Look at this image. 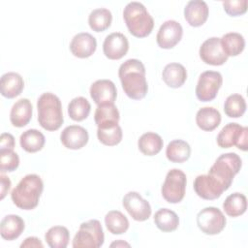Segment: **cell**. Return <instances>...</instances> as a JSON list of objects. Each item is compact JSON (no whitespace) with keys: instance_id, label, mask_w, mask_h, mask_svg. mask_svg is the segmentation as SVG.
<instances>
[{"instance_id":"36","label":"cell","mask_w":248,"mask_h":248,"mask_svg":"<svg viewBox=\"0 0 248 248\" xmlns=\"http://www.w3.org/2000/svg\"><path fill=\"white\" fill-rule=\"evenodd\" d=\"M246 110L245 99L240 94L230 95L224 104V111L231 118H238Z\"/></svg>"},{"instance_id":"12","label":"cell","mask_w":248,"mask_h":248,"mask_svg":"<svg viewBox=\"0 0 248 248\" xmlns=\"http://www.w3.org/2000/svg\"><path fill=\"white\" fill-rule=\"evenodd\" d=\"M183 29L179 22L176 20H167L159 28L156 42L161 48L169 49L175 46L181 40Z\"/></svg>"},{"instance_id":"31","label":"cell","mask_w":248,"mask_h":248,"mask_svg":"<svg viewBox=\"0 0 248 248\" xmlns=\"http://www.w3.org/2000/svg\"><path fill=\"white\" fill-rule=\"evenodd\" d=\"M223 208L230 217H237L245 213L247 209V199L245 195L235 192L229 195L223 202Z\"/></svg>"},{"instance_id":"14","label":"cell","mask_w":248,"mask_h":248,"mask_svg":"<svg viewBox=\"0 0 248 248\" xmlns=\"http://www.w3.org/2000/svg\"><path fill=\"white\" fill-rule=\"evenodd\" d=\"M129 49L127 37L120 32H113L108 35L103 43V51L106 57L110 60L121 59Z\"/></svg>"},{"instance_id":"40","label":"cell","mask_w":248,"mask_h":248,"mask_svg":"<svg viewBox=\"0 0 248 248\" xmlns=\"http://www.w3.org/2000/svg\"><path fill=\"white\" fill-rule=\"evenodd\" d=\"M15 138L10 133H2L0 137V150H14Z\"/></svg>"},{"instance_id":"19","label":"cell","mask_w":248,"mask_h":248,"mask_svg":"<svg viewBox=\"0 0 248 248\" xmlns=\"http://www.w3.org/2000/svg\"><path fill=\"white\" fill-rule=\"evenodd\" d=\"M208 14V6L202 0H191L184 8V17L193 27L202 26L207 20Z\"/></svg>"},{"instance_id":"39","label":"cell","mask_w":248,"mask_h":248,"mask_svg":"<svg viewBox=\"0 0 248 248\" xmlns=\"http://www.w3.org/2000/svg\"><path fill=\"white\" fill-rule=\"evenodd\" d=\"M222 4L225 12L231 16H241L247 11V0L224 1Z\"/></svg>"},{"instance_id":"37","label":"cell","mask_w":248,"mask_h":248,"mask_svg":"<svg viewBox=\"0 0 248 248\" xmlns=\"http://www.w3.org/2000/svg\"><path fill=\"white\" fill-rule=\"evenodd\" d=\"M122 129L117 124L106 128H98L97 137L100 142L108 146L118 144L122 140Z\"/></svg>"},{"instance_id":"38","label":"cell","mask_w":248,"mask_h":248,"mask_svg":"<svg viewBox=\"0 0 248 248\" xmlns=\"http://www.w3.org/2000/svg\"><path fill=\"white\" fill-rule=\"evenodd\" d=\"M19 157L14 150H0L1 172H12L18 168Z\"/></svg>"},{"instance_id":"33","label":"cell","mask_w":248,"mask_h":248,"mask_svg":"<svg viewBox=\"0 0 248 248\" xmlns=\"http://www.w3.org/2000/svg\"><path fill=\"white\" fill-rule=\"evenodd\" d=\"M105 224L109 232L112 234H122L129 228L127 217L118 210H110L105 216Z\"/></svg>"},{"instance_id":"1","label":"cell","mask_w":248,"mask_h":248,"mask_svg":"<svg viewBox=\"0 0 248 248\" xmlns=\"http://www.w3.org/2000/svg\"><path fill=\"white\" fill-rule=\"evenodd\" d=\"M118 77L125 94L133 100L144 98L148 91L145 68L139 59H128L118 69Z\"/></svg>"},{"instance_id":"25","label":"cell","mask_w":248,"mask_h":248,"mask_svg":"<svg viewBox=\"0 0 248 248\" xmlns=\"http://www.w3.org/2000/svg\"><path fill=\"white\" fill-rule=\"evenodd\" d=\"M196 123L203 131H213L221 123V114L219 110L212 107L202 108L196 114Z\"/></svg>"},{"instance_id":"3","label":"cell","mask_w":248,"mask_h":248,"mask_svg":"<svg viewBox=\"0 0 248 248\" xmlns=\"http://www.w3.org/2000/svg\"><path fill=\"white\" fill-rule=\"evenodd\" d=\"M38 121L46 131L58 130L64 122L60 99L51 92L43 93L37 101Z\"/></svg>"},{"instance_id":"41","label":"cell","mask_w":248,"mask_h":248,"mask_svg":"<svg viewBox=\"0 0 248 248\" xmlns=\"http://www.w3.org/2000/svg\"><path fill=\"white\" fill-rule=\"evenodd\" d=\"M0 181H1V197L0 199L3 200L5 198V196L8 194V192L11 189V180L10 178L5 175L3 172H1L0 174Z\"/></svg>"},{"instance_id":"6","label":"cell","mask_w":248,"mask_h":248,"mask_svg":"<svg viewBox=\"0 0 248 248\" xmlns=\"http://www.w3.org/2000/svg\"><path fill=\"white\" fill-rule=\"evenodd\" d=\"M105 234L99 220L91 219L80 224L74 236V248H99L104 244Z\"/></svg>"},{"instance_id":"22","label":"cell","mask_w":248,"mask_h":248,"mask_svg":"<svg viewBox=\"0 0 248 248\" xmlns=\"http://www.w3.org/2000/svg\"><path fill=\"white\" fill-rule=\"evenodd\" d=\"M25 224L23 219L16 214L6 215L0 223V234L8 241L16 239L24 231Z\"/></svg>"},{"instance_id":"30","label":"cell","mask_w":248,"mask_h":248,"mask_svg":"<svg viewBox=\"0 0 248 248\" xmlns=\"http://www.w3.org/2000/svg\"><path fill=\"white\" fill-rule=\"evenodd\" d=\"M154 223L160 231L170 232L177 229L179 218L174 211L169 208H161L154 214Z\"/></svg>"},{"instance_id":"26","label":"cell","mask_w":248,"mask_h":248,"mask_svg":"<svg viewBox=\"0 0 248 248\" xmlns=\"http://www.w3.org/2000/svg\"><path fill=\"white\" fill-rule=\"evenodd\" d=\"M164 141L160 135L154 132H147L142 134L138 140V147L140 151L146 156H154L158 154L163 148Z\"/></svg>"},{"instance_id":"42","label":"cell","mask_w":248,"mask_h":248,"mask_svg":"<svg viewBox=\"0 0 248 248\" xmlns=\"http://www.w3.org/2000/svg\"><path fill=\"white\" fill-rule=\"evenodd\" d=\"M20 247L21 248H24V247H41V248H43L44 245L38 237L30 236V237H27L24 239V241L20 244Z\"/></svg>"},{"instance_id":"5","label":"cell","mask_w":248,"mask_h":248,"mask_svg":"<svg viewBox=\"0 0 248 248\" xmlns=\"http://www.w3.org/2000/svg\"><path fill=\"white\" fill-rule=\"evenodd\" d=\"M241 158L234 152L221 154L208 170V175L217 180L225 190L232 183L233 177L241 169Z\"/></svg>"},{"instance_id":"43","label":"cell","mask_w":248,"mask_h":248,"mask_svg":"<svg viewBox=\"0 0 248 248\" xmlns=\"http://www.w3.org/2000/svg\"><path fill=\"white\" fill-rule=\"evenodd\" d=\"M114 246H116V247H124V246L130 247V244L125 242V241H123V240H117V241H115V242L110 244V247H114Z\"/></svg>"},{"instance_id":"16","label":"cell","mask_w":248,"mask_h":248,"mask_svg":"<svg viewBox=\"0 0 248 248\" xmlns=\"http://www.w3.org/2000/svg\"><path fill=\"white\" fill-rule=\"evenodd\" d=\"M90 96L94 103L99 106L103 104H114L117 97L115 84L109 79H98L90 86Z\"/></svg>"},{"instance_id":"28","label":"cell","mask_w":248,"mask_h":248,"mask_svg":"<svg viewBox=\"0 0 248 248\" xmlns=\"http://www.w3.org/2000/svg\"><path fill=\"white\" fill-rule=\"evenodd\" d=\"M220 44L225 54L236 56L240 54L245 47L244 37L237 32H229L220 38Z\"/></svg>"},{"instance_id":"27","label":"cell","mask_w":248,"mask_h":248,"mask_svg":"<svg viewBox=\"0 0 248 248\" xmlns=\"http://www.w3.org/2000/svg\"><path fill=\"white\" fill-rule=\"evenodd\" d=\"M46 142L45 136L36 129H29L23 132L19 137V143L23 150L29 153L40 151Z\"/></svg>"},{"instance_id":"15","label":"cell","mask_w":248,"mask_h":248,"mask_svg":"<svg viewBox=\"0 0 248 248\" xmlns=\"http://www.w3.org/2000/svg\"><path fill=\"white\" fill-rule=\"evenodd\" d=\"M194 190L203 200H216L226 191L223 186L208 174H201L195 178Z\"/></svg>"},{"instance_id":"18","label":"cell","mask_w":248,"mask_h":248,"mask_svg":"<svg viewBox=\"0 0 248 248\" xmlns=\"http://www.w3.org/2000/svg\"><path fill=\"white\" fill-rule=\"evenodd\" d=\"M97 48V41L93 35L87 32H81L75 35L70 43L72 54L78 58H87L91 56Z\"/></svg>"},{"instance_id":"7","label":"cell","mask_w":248,"mask_h":248,"mask_svg":"<svg viewBox=\"0 0 248 248\" xmlns=\"http://www.w3.org/2000/svg\"><path fill=\"white\" fill-rule=\"evenodd\" d=\"M186 184V174L181 170L172 169L169 170L161 188L163 198L170 203L180 202L185 196Z\"/></svg>"},{"instance_id":"10","label":"cell","mask_w":248,"mask_h":248,"mask_svg":"<svg viewBox=\"0 0 248 248\" xmlns=\"http://www.w3.org/2000/svg\"><path fill=\"white\" fill-rule=\"evenodd\" d=\"M223 83L222 75L216 71H205L201 74L197 86L196 96L202 102H210L218 94Z\"/></svg>"},{"instance_id":"9","label":"cell","mask_w":248,"mask_h":248,"mask_svg":"<svg viewBox=\"0 0 248 248\" xmlns=\"http://www.w3.org/2000/svg\"><path fill=\"white\" fill-rule=\"evenodd\" d=\"M226 217L223 212L214 206L202 209L197 214V225L205 234L214 235L220 233L226 227Z\"/></svg>"},{"instance_id":"34","label":"cell","mask_w":248,"mask_h":248,"mask_svg":"<svg viewBox=\"0 0 248 248\" xmlns=\"http://www.w3.org/2000/svg\"><path fill=\"white\" fill-rule=\"evenodd\" d=\"M45 239L50 248H65L70 240V232L66 227H51L45 234Z\"/></svg>"},{"instance_id":"24","label":"cell","mask_w":248,"mask_h":248,"mask_svg":"<svg viewBox=\"0 0 248 248\" xmlns=\"http://www.w3.org/2000/svg\"><path fill=\"white\" fill-rule=\"evenodd\" d=\"M162 78L165 83L171 88H178L184 84L187 78V71L182 64H167L162 72Z\"/></svg>"},{"instance_id":"35","label":"cell","mask_w":248,"mask_h":248,"mask_svg":"<svg viewBox=\"0 0 248 248\" xmlns=\"http://www.w3.org/2000/svg\"><path fill=\"white\" fill-rule=\"evenodd\" d=\"M91 105L84 97H76L68 105V114L75 121L86 119L90 113Z\"/></svg>"},{"instance_id":"32","label":"cell","mask_w":248,"mask_h":248,"mask_svg":"<svg viewBox=\"0 0 248 248\" xmlns=\"http://www.w3.org/2000/svg\"><path fill=\"white\" fill-rule=\"evenodd\" d=\"M112 20V15L108 9L98 8L93 10L88 16V24L95 32H103L108 29Z\"/></svg>"},{"instance_id":"20","label":"cell","mask_w":248,"mask_h":248,"mask_svg":"<svg viewBox=\"0 0 248 248\" xmlns=\"http://www.w3.org/2000/svg\"><path fill=\"white\" fill-rule=\"evenodd\" d=\"M32 113L33 107L31 102L26 98L19 99L13 105L11 108L10 121L15 127H24L30 122L32 118Z\"/></svg>"},{"instance_id":"21","label":"cell","mask_w":248,"mask_h":248,"mask_svg":"<svg viewBox=\"0 0 248 248\" xmlns=\"http://www.w3.org/2000/svg\"><path fill=\"white\" fill-rule=\"evenodd\" d=\"M24 81L22 77L15 72H8L1 77L0 92L1 95L8 99L17 97L23 90Z\"/></svg>"},{"instance_id":"8","label":"cell","mask_w":248,"mask_h":248,"mask_svg":"<svg viewBox=\"0 0 248 248\" xmlns=\"http://www.w3.org/2000/svg\"><path fill=\"white\" fill-rule=\"evenodd\" d=\"M248 128L237 123H228L217 136V144L221 148H230L235 145L238 149L246 151L248 144Z\"/></svg>"},{"instance_id":"11","label":"cell","mask_w":248,"mask_h":248,"mask_svg":"<svg viewBox=\"0 0 248 248\" xmlns=\"http://www.w3.org/2000/svg\"><path fill=\"white\" fill-rule=\"evenodd\" d=\"M122 204L130 216L136 221H145L151 215L152 210L149 202L138 192H128L122 200Z\"/></svg>"},{"instance_id":"4","label":"cell","mask_w":248,"mask_h":248,"mask_svg":"<svg viewBox=\"0 0 248 248\" xmlns=\"http://www.w3.org/2000/svg\"><path fill=\"white\" fill-rule=\"evenodd\" d=\"M123 18L129 32L137 38L148 36L154 27L153 17L140 2L128 3L123 11Z\"/></svg>"},{"instance_id":"13","label":"cell","mask_w":248,"mask_h":248,"mask_svg":"<svg viewBox=\"0 0 248 248\" xmlns=\"http://www.w3.org/2000/svg\"><path fill=\"white\" fill-rule=\"evenodd\" d=\"M201 59L208 65L220 66L227 62L228 56L222 49L220 44V38L211 37L206 39L200 47Z\"/></svg>"},{"instance_id":"2","label":"cell","mask_w":248,"mask_h":248,"mask_svg":"<svg viewBox=\"0 0 248 248\" xmlns=\"http://www.w3.org/2000/svg\"><path fill=\"white\" fill-rule=\"evenodd\" d=\"M44 190L42 178L35 173L25 175L13 189L11 198L20 209L31 210L37 207Z\"/></svg>"},{"instance_id":"29","label":"cell","mask_w":248,"mask_h":248,"mask_svg":"<svg viewBox=\"0 0 248 248\" xmlns=\"http://www.w3.org/2000/svg\"><path fill=\"white\" fill-rule=\"evenodd\" d=\"M191 147L182 140H173L169 142L166 148V156L172 163H183L190 158Z\"/></svg>"},{"instance_id":"17","label":"cell","mask_w":248,"mask_h":248,"mask_svg":"<svg viewBox=\"0 0 248 248\" xmlns=\"http://www.w3.org/2000/svg\"><path fill=\"white\" fill-rule=\"evenodd\" d=\"M88 140L87 130L78 125L67 126L60 134V140L68 149H80L87 144Z\"/></svg>"},{"instance_id":"23","label":"cell","mask_w":248,"mask_h":248,"mask_svg":"<svg viewBox=\"0 0 248 248\" xmlns=\"http://www.w3.org/2000/svg\"><path fill=\"white\" fill-rule=\"evenodd\" d=\"M119 118V111L114 104L99 105L94 113V120L98 128L117 125Z\"/></svg>"}]
</instances>
